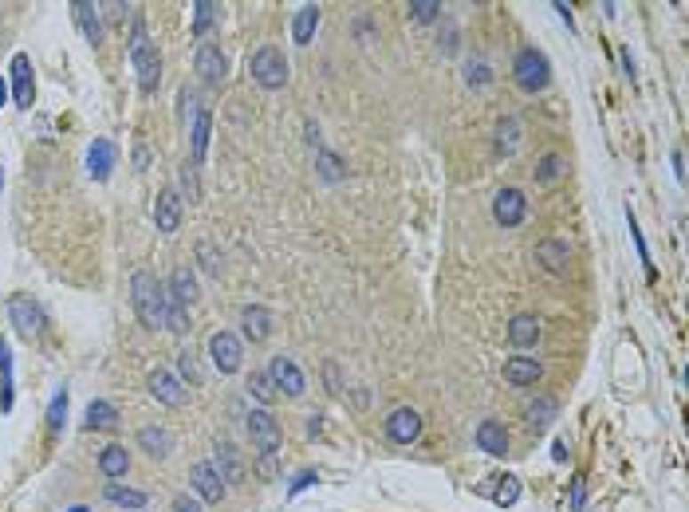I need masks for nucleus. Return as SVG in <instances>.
I'll list each match as a JSON object with an SVG mask.
<instances>
[{
    "label": "nucleus",
    "mask_w": 689,
    "mask_h": 512,
    "mask_svg": "<svg viewBox=\"0 0 689 512\" xmlns=\"http://www.w3.org/2000/svg\"><path fill=\"white\" fill-rule=\"evenodd\" d=\"M131 300H134V312L146 327H165V308H170V296H165V284L150 276V272H134L131 276Z\"/></svg>",
    "instance_id": "nucleus-1"
},
{
    "label": "nucleus",
    "mask_w": 689,
    "mask_h": 512,
    "mask_svg": "<svg viewBox=\"0 0 689 512\" xmlns=\"http://www.w3.org/2000/svg\"><path fill=\"white\" fill-rule=\"evenodd\" d=\"M131 63H134V71H138V87H142L146 95H150V91L158 87V79H162V60H158V48H154L150 40H146V28H142V20H134Z\"/></svg>",
    "instance_id": "nucleus-2"
},
{
    "label": "nucleus",
    "mask_w": 689,
    "mask_h": 512,
    "mask_svg": "<svg viewBox=\"0 0 689 512\" xmlns=\"http://www.w3.org/2000/svg\"><path fill=\"white\" fill-rule=\"evenodd\" d=\"M248 71H252V79L264 91H280L284 84H288V60H284V52L272 48V44H264V48L252 52V60H248Z\"/></svg>",
    "instance_id": "nucleus-3"
},
{
    "label": "nucleus",
    "mask_w": 689,
    "mask_h": 512,
    "mask_svg": "<svg viewBox=\"0 0 689 512\" xmlns=\"http://www.w3.org/2000/svg\"><path fill=\"white\" fill-rule=\"evenodd\" d=\"M512 76H517V84L528 91V95H536V91H544L551 84L548 56H544V52H536V48H520L517 63H512Z\"/></svg>",
    "instance_id": "nucleus-4"
},
{
    "label": "nucleus",
    "mask_w": 689,
    "mask_h": 512,
    "mask_svg": "<svg viewBox=\"0 0 689 512\" xmlns=\"http://www.w3.org/2000/svg\"><path fill=\"white\" fill-rule=\"evenodd\" d=\"M209 359H213V367L220 374H236L241 371V359H244V347L233 332H213L209 335Z\"/></svg>",
    "instance_id": "nucleus-5"
},
{
    "label": "nucleus",
    "mask_w": 689,
    "mask_h": 512,
    "mask_svg": "<svg viewBox=\"0 0 689 512\" xmlns=\"http://www.w3.org/2000/svg\"><path fill=\"white\" fill-rule=\"evenodd\" d=\"M493 217H496V225H504V228H517L524 217H528V197H524V189L517 186H504L501 194L493 197Z\"/></svg>",
    "instance_id": "nucleus-6"
},
{
    "label": "nucleus",
    "mask_w": 689,
    "mask_h": 512,
    "mask_svg": "<svg viewBox=\"0 0 689 512\" xmlns=\"http://www.w3.org/2000/svg\"><path fill=\"white\" fill-rule=\"evenodd\" d=\"M268 379H272V387L284 390L288 398H303V390H308V382H303V371L296 367V359H288V355H272Z\"/></svg>",
    "instance_id": "nucleus-7"
},
{
    "label": "nucleus",
    "mask_w": 689,
    "mask_h": 512,
    "mask_svg": "<svg viewBox=\"0 0 689 512\" xmlns=\"http://www.w3.org/2000/svg\"><path fill=\"white\" fill-rule=\"evenodd\" d=\"M244 426H248V437H252V445L260 453L280 450V422H276L268 410H252V414L244 418Z\"/></svg>",
    "instance_id": "nucleus-8"
},
{
    "label": "nucleus",
    "mask_w": 689,
    "mask_h": 512,
    "mask_svg": "<svg viewBox=\"0 0 689 512\" xmlns=\"http://www.w3.org/2000/svg\"><path fill=\"white\" fill-rule=\"evenodd\" d=\"M8 319H12V327L20 335H40L44 332V312H40V304H36L32 296H12L8 300Z\"/></svg>",
    "instance_id": "nucleus-9"
},
{
    "label": "nucleus",
    "mask_w": 689,
    "mask_h": 512,
    "mask_svg": "<svg viewBox=\"0 0 689 512\" xmlns=\"http://www.w3.org/2000/svg\"><path fill=\"white\" fill-rule=\"evenodd\" d=\"M386 437H390V442H398V445L418 442V437H421V414L413 406L390 410V414H386Z\"/></svg>",
    "instance_id": "nucleus-10"
},
{
    "label": "nucleus",
    "mask_w": 689,
    "mask_h": 512,
    "mask_svg": "<svg viewBox=\"0 0 689 512\" xmlns=\"http://www.w3.org/2000/svg\"><path fill=\"white\" fill-rule=\"evenodd\" d=\"M189 484H193V492H197L205 505H220V497H225V481H220V473L209 461L193 465V469H189Z\"/></svg>",
    "instance_id": "nucleus-11"
},
{
    "label": "nucleus",
    "mask_w": 689,
    "mask_h": 512,
    "mask_svg": "<svg viewBox=\"0 0 689 512\" xmlns=\"http://www.w3.org/2000/svg\"><path fill=\"white\" fill-rule=\"evenodd\" d=\"M536 260L544 264V272H551V276H564V272L572 268V244L548 236V241L536 244Z\"/></svg>",
    "instance_id": "nucleus-12"
},
{
    "label": "nucleus",
    "mask_w": 689,
    "mask_h": 512,
    "mask_svg": "<svg viewBox=\"0 0 689 512\" xmlns=\"http://www.w3.org/2000/svg\"><path fill=\"white\" fill-rule=\"evenodd\" d=\"M146 387H150V395L158 402H165V406H181V402H186L181 379H173V374L162 371V367H154L150 374H146Z\"/></svg>",
    "instance_id": "nucleus-13"
},
{
    "label": "nucleus",
    "mask_w": 689,
    "mask_h": 512,
    "mask_svg": "<svg viewBox=\"0 0 689 512\" xmlns=\"http://www.w3.org/2000/svg\"><path fill=\"white\" fill-rule=\"evenodd\" d=\"M540 374H544V363L528 359V355H512V359L504 363V382H509V387H536Z\"/></svg>",
    "instance_id": "nucleus-14"
},
{
    "label": "nucleus",
    "mask_w": 689,
    "mask_h": 512,
    "mask_svg": "<svg viewBox=\"0 0 689 512\" xmlns=\"http://www.w3.org/2000/svg\"><path fill=\"white\" fill-rule=\"evenodd\" d=\"M193 68H197V76L205 79V84H220V79H225V71H228V60L220 56L217 44H201L197 56H193Z\"/></svg>",
    "instance_id": "nucleus-15"
},
{
    "label": "nucleus",
    "mask_w": 689,
    "mask_h": 512,
    "mask_svg": "<svg viewBox=\"0 0 689 512\" xmlns=\"http://www.w3.org/2000/svg\"><path fill=\"white\" fill-rule=\"evenodd\" d=\"M12 95L20 111H32L36 99V84H32V60L28 56H12Z\"/></svg>",
    "instance_id": "nucleus-16"
},
{
    "label": "nucleus",
    "mask_w": 689,
    "mask_h": 512,
    "mask_svg": "<svg viewBox=\"0 0 689 512\" xmlns=\"http://www.w3.org/2000/svg\"><path fill=\"white\" fill-rule=\"evenodd\" d=\"M154 225L158 233H173L181 225V194L178 189H162L158 201H154Z\"/></svg>",
    "instance_id": "nucleus-17"
},
{
    "label": "nucleus",
    "mask_w": 689,
    "mask_h": 512,
    "mask_svg": "<svg viewBox=\"0 0 689 512\" xmlns=\"http://www.w3.org/2000/svg\"><path fill=\"white\" fill-rule=\"evenodd\" d=\"M241 332L248 343H264L272 335V312L264 304H248L241 312Z\"/></svg>",
    "instance_id": "nucleus-18"
},
{
    "label": "nucleus",
    "mask_w": 689,
    "mask_h": 512,
    "mask_svg": "<svg viewBox=\"0 0 689 512\" xmlns=\"http://www.w3.org/2000/svg\"><path fill=\"white\" fill-rule=\"evenodd\" d=\"M473 442H477V450H481V453L504 457V453H509V429H504L501 422H481V426H477V434H473Z\"/></svg>",
    "instance_id": "nucleus-19"
},
{
    "label": "nucleus",
    "mask_w": 689,
    "mask_h": 512,
    "mask_svg": "<svg viewBox=\"0 0 689 512\" xmlns=\"http://www.w3.org/2000/svg\"><path fill=\"white\" fill-rule=\"evenodd\" d=\"M217 453V473L225 484H244V465H241V453H236L233 442H217L213 445Z\"/></svg>",
    "instance_id": "nucleus-20"
},
{
    "label": "nucleus",
    "mask_w": 689,
    "mask_h": 512,
    "mask_svg": "<svg viewBox=\"0 0 689 512\" xmlns=\"http://www.w3.org/2000/svg\"><path fill=\"white\" fill-rule=\"evenodd\" d=\"M87 170L95 181H107L110 170H115V142L110 139H95L87 150Z\"/></svg>",
    "instance_id": "nucleus-21"
},
{
    "label": "nucleus",
    "mask_w": 689,
    "mask_h": 512,
    "mask_svg": "<svg viewBox=\"0 0 689 512\" xmlns=\"http://www.w3.org/2000/svg\"><path fill=\"white\" fill-rule=\"evenodd\" d=\"M165 296H170V304H181L189 308L193 300H197V280H193V272L181 264V268H173L170 284H165Z\"/></svg>",
    "instance_id": "nucleus-22"
},
{
    "label": "nucleus",
    "mask_w": 689,
    "mask_h": 512,
    "mask_svg": "<svg viewBox=\"0 0 689 512\" xmlns=\"http://www.w3.org/2000/svg\"><path fill=\"white\" fill-rule=\"evenodd\" d=\"M71 12H76V24L83 32V40L87 44H103V20H99V8L87 4V0H76L71 4Z\"/></svg>",
    "instance_id": "nucleus-23"
},
{
    "label": "nucleus",
    "mask_w": 689,
    "mask_h": 512,
    "mask_svg": "<svg viewBox=\"0 0 689 512\" xmlns=\"http://www.w3.org/2000/svg\"><path fill=\"white\" fill-rule=\"evenodd\" d=\"M138 445H142L154 461H162V457L173 453V437H170V429H162V426H142L138 429Z\"/></svg>",
    "instance_id": "nucleus-24"
},
{
    "label": "nucleus",
    "mask_w": 689,
    "mask_h": 512,
    "mask_svg": "<svg viewBox=\"0 0 689 512\" xmlns=\"http://www.w3.org/2000/svg\"><path fill=\"white\" fill-rule=\"evenodd\" d=\"M556 414H559V402L551 398V395H536L524 406V422H528L532 429H544V426H551L556 422Z\"/></svg>",
    "instance_id": "nucleus-25"
},
{
    "label": "nucleus",
    "mask_w": 689,
    "mask_h": 512,
    "mask_svg": "<svg viewBox=\"0 0 689 512\" xmlns=\"http://www.w3.org/2000/svg\"><path fill=\"white\" fill-rule=\"evenodd\" d=\"M509 340H512V347H536V340H540V319L528 316V312L512 316L509 319Z\"/></svg>",
    "instance_id": "nucleus-26"
},
{
    "label": "nucleus",
    "mask_w": 689,
    "mask_h": 512,
    "mask_svg": "<svg viewBox=\"0 0 689 512\" xmlns=\"http://www.w3.org/2000/svg\"><path fill=\"white\" fill-rule=\"evenodd\" d=\"M99 469H103V477H110V481L126 477V473H131V453H126L123 445H107V450L99 453Z\"/></svg>",
    "instance_id": "nucleus-27"
},
{
    "label": "nucleus",
    "mask_w": 689,
    "mask_h": 512,
    "mask_svg": "<svg viewBox=\"0 0 689 512\" xmlns=\"http://www.w3.org/2000/svg\"><path fill=\"white\" fill-rule=\"evenodd\" d=\"M209 126H213V115L209 107H201L197 118H193V166L205 162V150H209Z\"/></svg>",
    "instance_id": "nucleus-28"
},
{
    "label": "nucleus",
    "mask_w": 689,
    "mask_h": 512,
    "mask_svg": "<svg viewBox=\"0 0 689 512\" xmlns=\"http://www.w3.org/2000/svg\"><path fill=\"white\" fill-rule=\"evenodd\" d=\"M319 28V4H303L292 20V40L296 44H311V36Z\"/></svg>",
    "instance_id": "nucleus-29"
},
{
    "label": "nucleus",
    "mask_w": 689,
    "mask_h": 512,
    "mask_svg": "<svg viewBox=\"0 0 689 512\" xmlns=\"http://www.w3.org/2000/svg\"><path fill=\"white\" fill-rule=\"evenodd\" d=\"M83 426H87V429H115L118 426V410L110 406V402L95 398L87 406V414H83Z\"/></svg>",
    "instance_id": "nucleus-30"
},
{
    "label": "nucleus",
    "mask_w": 689,
    "mask_h": 512,
    "mask_svg": "<svg viewBox=\"0 0 689 512\" xmlns=\"http://www.w3.org/2000/svg\"><path fill=\"white\" fill-rule=\"evenodd\" d=\"M316 170H319V178H324L327 186H335V181H343V178H347L343 158H339V154H331V150H324V146L316 150Z\"/></svg>",
    "instance_id": "nucleus-31"
},
{
    "label": "nucleus",
    "mask_w": 689,
    "mask_h": 512,
    "mask_svg": "<svg viewBox=\"0 0 689 512\" xmlns=\"http://www.w3.org/2000/svg\"><path fill=\"white\" fill-rule=\"evenodd\" d=\"M564 170H567V162H564V154H556V150H548L544 158L536 162V181L540 186H551V181H559L564 178Z\"/></svg>",
    "instance_id": "nucleus-32"
},
{
    "label": "nucleus",
    "mask_w": 689,
    "mask_h": 512,
    "mask_svg": "<svg viewBox=\"0 0 689 512\" xmlns=\"http://www.w3.org/2000/svg\"><path fill=\"white\" fill-rule=\"evenodd\" d=\"M248 395L260 402V406H272V402H276V387H272L268 371H252V374H248Z\"/></svg>",
    "instance_id": "nucleus-33"
},
{
    "label": "nucleus",
    "mask_w": 689,
    "mask_h": 512,
    "mask_svg": "<svg viewBox=\"0 0 689 512\" xmlns=\"http://www.w3.org/2000/svg\"><path fill=\"white\" fill-rule=\"evenodd\" d=\"M107 500L110 505H118V508H142L146 505V492H138V489H123V484H107Z\"/></svg>",
    "instance_id": "nucleus-34"
},
{
    "label": "nucleus",
    "mask_w": 689,
    "mask_h": 512,
    "mask_svg": "<svg viewBox=\"0 0 689 512\" xmlns=\"http://www.w3.org/2000/svg\"><path fill=\"white\" fill-rule=\"evenodd\" d=\"M520 146V123L517 118H501V126H496V150L501 154H512Z\"/></svg>",
    "instance_id": "nucleus-35"
},
{
    "label": "nucleus",
    "mask_w": 689,
    "mask_h": 512,
    "mask_svg": "<svg viewBox=\"0 0 689 512\" xmlns=\"http://www.w3.org/2000/svg\"><path fill=\"white\" fill-rule=\"evenodd\" d=\"M63 422H68V390H55L52 402H48V429L60 434Z\"/></svg>",
    "instance_id": "nucleus-36"
},
{
    "label": "nucleus",
    "mask_w": 689,
    "mask_h": 512,
    "mask_svg": "<svg viewBox=\"0 0 689 512\" xmlns=\"http://www.w3.org/2000/svg\"><path fill=\"white\" fill-rule=\"evenodd\" d=\"M496 489H493V500L501 508H509V505H517V497H520V481L517 477H501V481H493Z\"/></svg>",
    "instance_id": "nucleus-37"
},
{
    "label": "nucleus",
    "mask_w": 689,
    "mask_h": 512,
    "mask_svg": "<svg viewBox=\"0 0 689 512\" xmlns=\"http://www.w3.org/2000/svg\"><path fill=\"white\" fill-rule=\"evenodd\" d=\"M465 84L469 87H489L493 84V68L485 60H469L465 63Z\"/></svg>",
    "instance_id": "nucleus-38"
},
{
    "label": "nucleus",
    "mask_w": 689,
    "mask_h": 512,
    "mask_svg": "<svg viewBox=\"0 0 689 512\" xmlns=\"http://www.w3.org/2000/svg\"><path fill=\"white\" fill-rule=\"evenodd\" d=\"M178 374L189 382V387H201V379H205V374H201L197 355H193V351H181V355H178Z\"/></svg>",
    "instance_id": "nucleus-39"
},
{
    "label": "nucleus",
    "mask_w": 689,
    "mask_h": 512,
    "mask_svg": "<svg viewBox=\"0 0 689 512\" xmlns=\"http://www.w3.org/2000/svg\"><path fill=\"white\" fill-rule=\"evenodd\" d=\"M410 16L418 24H434V20H441V4L437 0H410Z\"/></svg>",
    "instance_id": "nucleus-40"
},
{
    "label": "nucleus",
    "mask_w": 689,
    "mask_h": 512,
    "mask_svg": "<svg viewBox=\"0 0 689 512\" xmlns=\"http://www.w3.org/2000/svg\"><path fill=\"white\" fill-rule=\"evenodd\" d=\"M197 260L209 276H220V252L213 249V241H197Z\"/></svg>",
    "instance_id": "nucleus-41"
},
{
    "label": "nucleus",
    "mask_w": 689,
    "mask_h": 512,
    "mask_svg": "<svg viewBox=\"0 0 689 512\" xmlns=\"http://www.w3.org/2000/svg\"><path fill=\"white\" fill-rule=\"evenodd\" d=\"M165 327H170L173 335H186V332H189V316H186V308H181V304H170V308H165Z\"/></svg>",
    "instance_id": "nucleus-42"
},
{
    "label": "nucleus",
    "mask_w": 689,
    "mask_h": 512,
    "mask_svg": "<svg viewBox=\"0 0 689 512\" xmlns=\"http://www.w3.org/2000/svg\"><path fill=\"white\" fill-rule=\"evenodd\" d=\"M193 12H197V16H193V32H205L209 28V24H213V12H217V4H213V0H197V4H193Z\"/></svg>",
    "instance_id": "nucleus-43"
},
{
    "label": "nucleus",
    "mask_w": 689,
    "mask_h": 512,
    "mask_svg": "<svg viewBox=\"0 0 689 512\" xmlns=\"http://www.w3.org/2000/svg\"><path fill=\"white\" fill-rule=\"evenodd\" d=\"M311 484H319V473L316 469H303V473H296V481L288 484V497H300L303 489H311Z\"/></svg>",
    "instance_id": "nucleus-44"
},
{
    "label": "nucleus",
    "mask_w": 689,
    "mask_h": 512,
    "mask_svg": "<svg viewBox=\"0 0 689 512\" xmlns=\"http://www.w3.org/2000/svg\"><path fill=\"white\" fill-rule=\"evenodd\" d=\"M256 473H260L264 481H272L276 473H280V457H276V453H260V457H256Z\"/></svg>",
    "instance_id": "nucleus-45"
},
{
    "label": "nucleus",
    "mask_w": 689,
    "mask_h": 512,
    "mask_svg": "<svg viewBox=\"0 0 689 512\" xmlns=\"http://www.w3.org/2000/svg\"><path fill=\"white\" fill-rule=\"evenodd\" d=\"M324 379H327V390H331V395H343V379H339V363H335V359L324 363Z\"/></svg>",
    "instance_id": "nucleus-46"
},
{
    "label": "nucleus",
    "mask_w": 689,
    "mask_h": 512,
    "mask_svg": "<svg viewBox=\"0 0 689 512\" xmlns=\"http://www.w3.org/2000/svg\"><path fill=\"white\" fill-rule=\"evenodd\" d=\"M197 166H193V162H186V166H181V186L189 189V201H197L201 197V189H197V173H193Z\"/></svg>",
    "instance_id": "nucleus-47"
},
{
    "label": "nucleus",
    "mask_w": 689,
    "mask_h": 512,
    "mask_svg": "<svg viewBox=\"0 0 689 512\" xmlns=\"http://www.w3.org/2000/svg\"><path fill=\"white\" fill-rule=\"evenodd\" d=\"M583 505H587V481L575 477L572 481V512H583Z\"/></svg>",
    "instance_id": "nucleus-48"
},
{
    "label": "nucleus",
    "mask_w": 689,
    "mask_h": 512,
    "mask_svg": "<svg viewBox=\"0 0 689 512\" xmlns=\"http://www.w3.org/2000/svg\"><path fill=\"white\" fill-rule=\"evenodd\" d=\"M173 512H201V505H197V497L181 492V497H173Z\"/></svg>",
    "instance_id": "nucleus-49"
},
{
    "label": "nucleus",
    "mask_w": 689,
    "mask_h": 512,
    "mask_svg": "<svg viewBox=\"0 0 689 512\" xmlns=\"http://www.w3.org/2000/svg\"><path fill=\"white\" fill-rule=\"evenodd\" d=\"M551 457H556V461H567V442H564V437L551 442Z\"/></svg>",
    "instance_id": "nucleus-50"
},
{
    "label": "nucleus",
    "mask_w": 689,
    "mask_h": 512,
    "mask_svg": "<svg viewBox=\"0 0 689 512\" xmlns=\"http://www.w3.org/2000/svg\"><path fill=\"white\" fill-rule=\"evenodd\" d=\"M319 429H324V418H319V414H311V418H308V434H311V437H319Z\"/></svg>",
    "instance_id": "nucleus-51"
},
{
    "label": "nucleus",
    "mask_w": 689,
    "mask_h": 512,
    "mask_svg": "<svg viewBox=\"0 0 689 512\" xmlns=\"http://www.w3.org/2000/svg\"><path fill=\"white\" fill-rule=\"evenodd\" d=\"M674 173L677 178H685V154L682 150H674Z\"/></svg>",
    "instance_id": "nucleus-52"
},
{
    "label": "nucleus",
    "mask_w": 689,
    "mask_h": 512,
    "mask_svg": "<svg viewBox=\"0 0 689 512\" xmlns=\"http://www.w3.org/2000/svg\"><path fill=\"white\" fill-rule=\"evenodd\" d=\"M303 131H308V142H311V146H316V150H319V126H316V123H308V126H303Z\"/></svg>",
    "instance_id": "nucleus-53"
},
{
    "label": "nucleus",
    "mask_w": 689,
    "mask_h": 512,
    "mask_svg": "<svg viewBox=\"0 0 689 512\" xmlns=\"http://www.w3.org/2000/svg\"><path fill=\"white\" fill-rule=\"evenodd\" d=\"M146 162H150V154H146V150H142V146H138V150H134V166H138V170H142V166H146Z\"/></svg>",
    "instance_id": "nucleus-54"
},
{
    "label": "nucleus",
    "mask_w": 689,
    "mask_h": 512,
    "mask_svg": "<svg viewBox=\"0 0 689 512\" xmlns=\"http://www.w3.org/2000/svg\"><path fill=\"white\" fill-rule=\"evenodd\" d=\"M107 16L110 20H123V4H107Z\"/></svg>",
    "instance_id": "nucleus-55"
},
{
    "label": "nucleus",
    "mask_w": 689,
    "mask_h": 512,
    "mask_svg": "<svg viewBox=\"0 0 689 512\" xmlns=\"http://www.w3.org/2000/svg\"><path fill=\"white\" fill-rule=\"evenodd\" d=\"M4 99H8V84L0 79V107H4Z\"/></svg>",
    "instance_id": "nucleus-56"
},
{
    "label": "nucleus",
    "mask_w": 689,
    "mask_h": 512,
    "mask_svg": "<svg viewBox=\"0 0 689 512\" xmlns=\"http://www.w3.org/2000/svg\"><path fill=\"white\" fill-rule=\"evenodd\" d=\"M68 512H87V508H83V505H76V508H68Z\"/></svg>",
    "instance_id": "nucleus-57"
},
{
    "label": "nucleus",
    "mask_w": 689,
    "mask_h": 512,
    "mask_svg": "<svg viewBox=\"0 0 689 512\" xmlns=\"http://www.w3.org/2000/svg\"><path fill=\"white\" fill-rule=\"evenodd\" d=\"M0 189H4V170H0Z\"/></svg>",
    "instance_id": "nucleus-58"
}]
</instances>
